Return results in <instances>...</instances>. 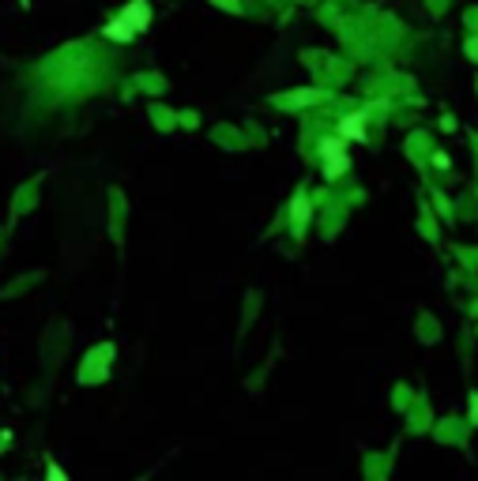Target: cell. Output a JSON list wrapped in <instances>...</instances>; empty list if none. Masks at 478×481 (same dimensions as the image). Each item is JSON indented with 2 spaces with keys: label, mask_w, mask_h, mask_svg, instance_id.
Returning a JSON list of instances; mask_svg holds the SVG:
<instances>
[{
  "label": "cell",
  "mask_w": 478,
  "mask_h": 481,
  "mask_svg": "<svg viewBox=\"0 0 478 481\" xmlns=\"http://www.w3.org/2000/svg\"><path fill=\"white\" fill-rule=\"evenodd\" d=\"M143 23H147V4H140V0H136V4H132L129 12L121 15V19H117V23H109V27H106V34H109V38H117V42H129V38H132V30H140Z\"/></svg>",
  "instance_id": "1"
},
{
  "label": "cell",
  "mask_w": 478,
  "mask_h": 481,
  "mask_svg": "<svg viewBox=\"0 0 478 481\" xmlns=\"http://www.w3.org/2000/svg\"><path fill=\"white\" fill-rule=\"evenodd\" d=\"M467 49H471V57H478V42H471V45H467Z\"/></svg>",
  "instance_id": "2"
}]
</instances>
